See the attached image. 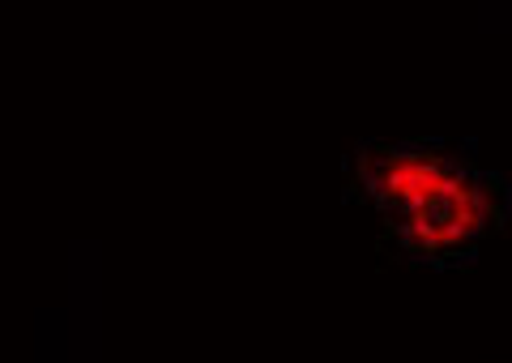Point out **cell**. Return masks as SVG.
Returning a JSON list of instances; mask_svg holds the SVG:
<instances>
[{"label": "cell", "instance_id": "1", "mask_svg": "<svg viewBox=\"0 0 512 363\" xmlns=\"http://www.w3.org/2000/svg\"><path fill=\"white\" fill-rule=\"evenodd\" d=\"M359 180L393 240L423 257L470 248L487 227L491 188L483 171L444 146H367Z\"/></svg>", "mask_w": 512, "mask_h": 363}]
</instances>
